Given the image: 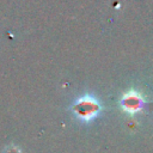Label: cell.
I'll use <instances>...</instances> for the list:
<instances>
[{
    "instance_id": "cell-2",
    "label": "cell",
    "mask_w": 153,
    "mask_h": 153,
    "mask_svg": "<svg viewBox=\"0 0 153 153\" xmlns=\"http://www.w3.org/2000/svg\"><path fill=\"white\" fill-rule=\"evenodd\" d=\"M122 105H123V108L127 111L135 112V111L141 109V106H142V98L140 97V94H137L135 92H129V93H127L123 97Z\"/></svg>"
},
{
    "instance_id": "cell-1",
    "label": "cell",
    "mask_w": 153,
    "mask_h": 153,
    "mask_svg": "<svg viewBox=\"0 0 153 153\" xmlns=\"http://www.w3.org/2000/svg\"><path fill=\"white\" fill-rule=\"evenodd\" d=\"M74 109H75V114L80 118L90 120L97 115V112L99 110V105L94 98H92L90 96H85L76 100Z\"/></svg>"
}]
</instances>
